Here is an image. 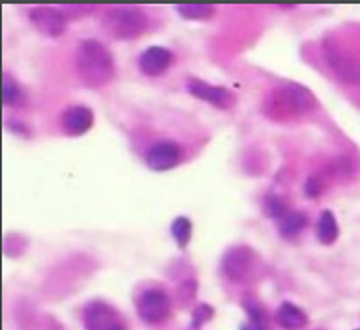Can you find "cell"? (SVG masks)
I'll return each instance as SVG.
<instances>
[{
  "label": "cell",
  "mask_w": 360,
  "mask_h": 330,
  "mask_svg": "<svg viewBox=\"0 0 360 330\" xmlns=\"http://www.w3.org/2000/svg\"><path fill=\"white\" fill-rule=\"evenodd\" d=\"M75 67L82 84L101 88L114 79V58L97 39H84L75 53Z\"/></svg>",
  "instance_id": "6da1fadb"
},
{
  "label": "cell",
  "mask_w": 360,
  "mask_h": 330,
  "mask_svg": "<svg viewBox=\"0 0 360 330\" xmlns=\"http://www.w3.org/2000/svg\"><path fill=\"white\" fill-rule=\"evenodd\" d=\"M150 17L139 6H114L103 15V30L114 39H135L148 30Z\"/></svg>",
  "instance_id": "7a4b0ae2"
},
{
  "label": "cell",
  "mask_w": 360,
  "mask_h": 330,
  "mask_svg": "<svg viewBox=\"0 0 360 330\" xmlns=\"http://www.w3.org/2000/svg\"><path fill=\"white\" fill-rule=\"evenodd\" d=\"M136 314L148 325H161L172 314V298L161 287L144 289L136 297Z\"/></svg>",
  "instance_id": "3957f363"
},
{
  "label": "cell",
  "mask_w": 360,
  "mask_h": 330,
  "mask_svg": "<svg viewBox=\"0 0 360 330\" xmlns=\"http://www.w3.org/2000/svg\"><path fill=\"white\" fill-rule=\"evenodd\" d=\"M222 271L231 282H248L258 271V256L250 246H231L222 258Z\"/></svg>",
  "instance_id": "277c9868"
},
{
  "label": "cell",
  "mask_w": 360,
  "mask_h": 330,
  "mask_svg": "<svg viewBox=\"0 0 360 330\" xmlns=\"http://www.w3.org/2000/svg\"><path fill=\"white\" fill-rule=\"evenodd\" d=\"M28 19L34 25V28L41 32L47 38H58L65 32L68 21L65 15L58 8H51V6H38L28 11Z\"/></svg>",
  "instance_id": "5b68a950"
},
{
  "label": "cell",
  "mask_w": 360,
  "mask_h": 330,
  "mask_svg": "<svg viewBox=\"0 0 360 330\" xmlns=\"http://www.w3.org/2000/svg\"><path fill=\"white\" fill-rule=\"evenodd\" d=\"M188 93L196 99H202L205 103L213 105L217 109L228 110L236 105V93L224 86H213L200 79H188L187 82Z\"/></svg>",
  "instance_id": "8992f818"
},
{
  "label": "cell",
  "mask_w": 360,
  "mask_h": 330,
  "mask_svg": "<svg viewBox=\"0 0 360 330\" xmlns=\"http://www.w3.org/2000/svg\"><path fill=\"white\" fill-rule=\"evenodd\" d=\"M82 323L86 330H118L122 326L118 312L101 301L88 304L82 312Z\"/></svg>",
  "instance_id": "52a82bcc"
},
{
  "label": "cell",
  "mask_w": 360,
  "mask_h": 330,
  "mask_svg": "<svg viewBox=\"0 0 360 330\" xmlns=\"http://www.w3.org/2000/svg\"><path fill=\"white\" fill-rule=\"evenodd\" d=\"M144 159L148 168H151L153 172H167V170H172V168L179 164V161H181V150L174 142L162 140L153 144L146 152Z\"/></svg>",
  "instance_id": "ba28073f"
},
{
  "label": "cell",
  "mask_w": 360,
  "mask_h": 330,
  "mask_svg": "<svg viewBox=\"0 0 360 330\" xmlns=\"http://www.w3.org/2000/svg\"><path fill=\"white\" fill-rule=\"evenodd\" d=\"M276 95H278L282 109L290 110V112L302 114L316 107V98L312 95V92L299 84H285L276 92Z\"/></svg>",
  "instance_id": "9c48e42d"
},
{
  "label": "cell",
  "mask_w": 360,
  "mask_h": 330,
  "mask_svg": "<svg viewBox=\"0 0 360 330\" xmlns=\"http://www.w3.org/2000/svg\"><path fill=\"white\" fill-rule=\"evenodd\" d=\"M60 124H62V131L68 136H73V138L82 136L86 135L94 125V112L84 105H73L64 110Z\"/></svg>",
  "instance_id": "30bf717a"
},
{
  "label": "cell",
  "mask_w": 360,
  "mask_h": 330,
  "mask_svg": "<svg viewBox=\"0 0 360 330\" xmlns=\"http://www.w3.org/2000/svg\"><path fill=\"white\" fill-rule=\"evenodd\" d=\"M172 64V51L165 49V47H159V45H155V47H148L139 58V67L146 77H161Z\"/></svg>",
  "instance_id": "8fae6325"
},
{
  "label": "cell",
  "mask_w": 360,
  "mask_h": 330,
  "mask_svg": "<svg viewBox=\"0 0 360 330\" xmlns=\"http://www.w3.org/2000/svg\"><path fill=\"white\" fill-rule=\"evenodd\" d=\"M274 321L282 330H302L308 325V315L293 303H282L276 310Z\"/></svg>",
  "instance_id": "7c38bea8"
},
{
  "label": "cell",
  "mask_w": 360,
  "mask_h": 330,
  "mask_svg": "<svg viewBox=\"0 0 360 330\" xmlns=\"http://www.w3.org/2000/svg\"><path fill=\"white\" fill-rule=\"evenodd\" d=\"M340 235L338 220L333 211H323L319 222H317V239L323 244H333Z\"/></svg>",
  "instance_id": "4fadbf2b"
},
{
  "label": "cell",
  "mask_w": 360,
  "mask_h": 330,
  "mask_svg": "<svg viewBox=\"0 0 360 330\" xmlns=\"http://www.w3.org/2000/svg\"><path fill=\"white\" fill-rule=\"evenodd\" d=\"M176 10L179 15L185 19H193V21H205L215 15V6L207 2H185V4L176 6Z\"/></svg>",
  "instance_id": "5bb4252c"
},
{
  "label": "cell",
  "mask_w": 360,
  "mask_h": 330,
  "mask_svg": "<svg viewBox=\"0 0 360 330\" xmlns=\"http://www.w3.org/2000/svg\"><path fill=\"white\" fill-rule=\"evenodd\" d=\"M2 103L6 107H11V109H21L27 103V98H25L19 84L8 75H4V79H2Z\"/></svg>",
  "instance_id": "9a60e30c"
},
{
  "label": "cell",
  "mask_w": 360,
  "mask_h": 330,
  "mask_svg": "<svg viewBox=\"0 0 360 330\" xmlns=\"http://www.w3.org/2000/svg\"><path fill=\"white\" fill-rule=\"evenodd\" d=\"M308 224V218L301 211H290L282 220H278V232L282 237L291 239L295 237L297 233L302 232V227Z\"/></svg>",
  "instance_id": "2e32d148"
},
{
  "label": "cell",
  "mask_w": 360,
  "mask_h": 330,
  "mask_svg": "<svg viewBox=\"0 0 360 330\" xmlns=\"http://www.w3.org/2000/svg\"><path fill=\"white\" fill-rule=\"evenodd\" d=\"M170 232H172V237L176 239L179 249H187V244L191 243V235H193V222L187 217L174 218Z\"/></svg>",
  "instance_id": "e0dca14e"
},
{
  "label": "cell",
  "mask_w": 360,
  "mask_h": 330,
  "mask_svg": "<svg viewBox=\"0 0 360 330\" xmlns=\"http://www.w3.org/2000/svg\"><path fill=\"white\" fill-rule=\"evenodd\" d=\"M264 209H265V215L269 218H274V220L278 222L290 213V207L285 206V202L278 196L269 194L265 198V204H264Z\"/></svg>",
  "instance_id": "ac0fdd59"
},
{
  "label": "cell",
  "mask_w": 360,
  "mask_h": 330,
  "mask_svg": "<svg viewBox=\"0 0 360 330\" xmlns=\"http://www.w3.org/2000/svg\"><path fill=\"white\" fill-rule=\"evenodd\" d=\"M215 315V310L211 308L210 304L200 303L196 308L193 310V329H202L205 323H210Z\"/></svg>",
  "instance_id": "d6986e66"
},
{
  "label": "cell",
  "mask_w": 360,
  "mask_h": 330,
  "mask_svg": "<svg viewBox=\"0 0 360 330\" xmlns=\"http://www.w3.org/2000/svg\"><path fill=\"white\" fill-rule=\"evenodd\" d=\"M178 297L181 304H188L196 297V282L194 280H185L179 284L178 287Z\"/></svg>",
  "instance_id": "ffe728a7"
},
{
  "label": "cell",
  "mask_w": 360,
  "mask_h": 330,
  "mask_svg": "<svg viewBox=\"0 0 360 330\" xmlns=\"http://www.w3.org/2000/svg\"><path fill=\"white\" fill-rule=\"evenodd\" d=\"M304 192H307L310 198H316V196H319V192H321V183H319V179L317 178L308 179L307 185H304Z\"/></svg>",
  "instance_id": "44dd1931"
},
{
  "label": "cell",
  "mask_w": 360,
  "mask_h": 330,
  "mask_svg": "<svg viewBox=\"0 0 360 330\" xmlns=\"http://www.w3.org/2000/svg\"><path fill=\"white\" fill-rule=\"evenodd\" d=\"M241 330H265V326L262 325V323H254V321H250L247 325H243Z\"/></svg>",
  "instance_id": "7402d4cb"
},
{
  "label": "cell",
  "mask_w": 360,
  "mask_h": 330,
  "mask_svg": "<svg viewBox=\"0 0 360 330\" xmlns=\"http://www.w3.org/2000/svg\"><path fill=\"white\" fill-rule=\"evenodd\" d=\"M118 330H125V329H124V326H120V329H118Z\"/></svg>",
  "instance_id": "603a6c76"
},
{
  "label": "cell",
  "mask_w": 360,
  "mask_h": 330,
  "mask_svg": "<svg viewBox=\"0 0 360 330\" xmlns=\"http://www.w3.org/2000/svg\"><path fill=\"white\" fill-rule=\"evenodd\" d=\"M359 330H360V329H359Z\"/></svg>",
  "instance_id": "cb8c5ba5"
}]
</instances>
